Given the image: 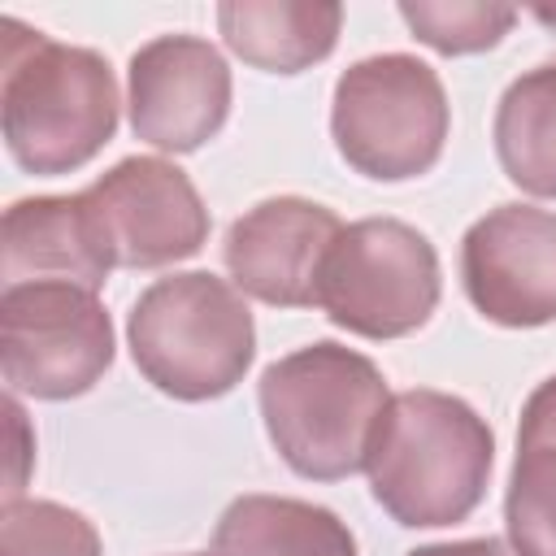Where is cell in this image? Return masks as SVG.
<instances>
[{"label": "cell", "mask_w": 556, "mask_h": 556, "mask_svg": "<svg viewBox=\"0 0 556 556\" xmlns=\"http://www.w3.org/2000/svg\"><path fill=\"white\" fill-rule=\"evenodd\" d=\"M517 443H556V374L543 378L530 391V400L521 404Z\"/></svg>", "instance_id": "19"}, {"label": "cell", "mask_w": 556, "mask_h": 556, "mask_svg": "<svg viewBox=\"0 0 556 556\" xmlns=\"http://www.w3.org/2000/svg\"><path fill=\"white\" fill-rule=\"evenodd\" d=\"M495 156L521 191L556 200V61L526 70L495 104Z\"/></svg>", "instance_id": "15"}, {"label": "cell", "mask_w": 556, "mask_h": 556, "mask_svg": "<svg viewBox=\"0 0 556 556\" xmlns=\"http://www.w3.org/2000/svg\"><path fill=\"white\" fill-rule=\"evenodd\" d=\"M0 556H100V530L56 500H17L0 517Z\"/></svg>", "instance_id": "18"}, {"label": "cell", "mask_w": 556, "mask_h": 556, "mask_svg": "<svg viewBox=\"0 0 556 556\" xmlns=\"http://www.w3.org/2000/svg\"><path fill=\"white\" fill-rule=\"evenodd\" d=\"M191 556H217V552H191Z\"/></svg>", "instance_id": "23"}, {"label": "cell", "mask_w": 556, "mask_h": 556, "mask_svg": "<svg viewBox=\"0 0 556 556\" xmlns=\"http://www.w3.org/2000/svg\"><path fill=\"white\" fill-rule=\"evenodd\" d=\"M439 291V252L417 226L361 217L343 226L321 265L317 308L348 334L404 339L430 321Z\"/></svg>", "instance_id": "6"}, {"label": "cell", "mask_w": 556, "mask_h": 556, "mask_svg": "<svg viewBox=\"0 0 556 556\" xmlns=\"http://www.w3.org/2000/svg\"><path fill=\"white\" fill-rule=\"evenodd\" d=\"M343 235V222L304 195H274L235 217L222 243L230 282L274 308H313L321 265Z\"/></svg>", "instance_id": "11"}, {"label": "cell", "mask_w": 556, "mask_h": 556, "mask_svg": "<svg viewBox=\"0 0 556 556\" xmlns=\"http://www.w3.org/2000/svg\"><path fill=\"white\" fill-rule=\"evenodd\" d=\"M495 465L491 426L447 391L413 387L391 395L369 443V491L391 521L413 530L465 521Z\"/></svg>", "instance_id": "2"}, {"label": "cell", "mask_w": 556, "mask_h": 556, "mask_svg": "<svg viewBox=\"0 0 556 556\" xmlns=\"http://www.w3.org/2000/svg\"><path fill=\"white\" fill-rule=\"evenodd\" d=\"M113 365V321L96 291L17 282L0 295V374L13 395L74 400Z\"/></svg>", "instance_id": "7"}, {"label": "cell", "mask_w": 556, "mask_h": 556, "mask_svg": "<svg viewBox=\"0 0 556 556\" xmlns=\"http://www.w3.org/2000/svg\"><path fill=\"white\" fill-rule=\"evenodd\" d=\"M117 83L96 48L56 43L4 17L0 126L4 148L26 174H74L117 130Z\"/></svg>", "instance_id": "1"}, {"label": "cell", "mask_w": 556, "mask_h": 556, "mask_svg": "<svg viewBox=\"0 0 556 556\" xmlns=\"http://www.w3.org/2000/svg\"><path fill=\"white\" fill-rule=\"evenodd\" d=\"M87 200L117 269H161L195 256L208 239V208L195 182L161 156L117 161L87 187Z\"/></svg>", "instance_id": "8"}, {"label": "cell", "mask_w": 556, "mask_h": 556, "mask_svg": "<svg viewBox=\"0 0 556 556\" xmlns=\"http://www.w3.org/2000/svg\"><path fill=\"white\" fill-rule=\"evenodd\" d=\"M135 369L174 400L200 404L235 391L256 356L252 308L208 269L156 278L126 317Z\"/></svg>", "instance_id": "4"}, {"label": "cell", "mask_w": 556, "mask_h": 556, "mask_svg": "<svg viewBox=\"0 0 556 556\" xmlns=\"http://www.w3.org/2000/svg\"><path fill=\"white\" fill-rule=\"evenodd\" d=\"M400 17L413 30V39H421L426 48H434L443 56H469V52L495 48L513 30L517 9L513 4H482V0H452V4L404 0Z\"/></svg>", "instance_id": "17"}, {"label": "cell", "mask_w": 556, "mask_h": 556, "mask_svg": "<svg viewBox=\"0 0 556 556\" xmlns=\"http://www.w3.org/2000/svg\"><path fill=\"white\" fill-rule=\"evenodd\" d=\"M404 556H517L504 539H452V543H426V547H413Z\"/></svg>", "instance_id": "21"}, {"label": "cell", "mask_w": 556, "mask_h": 556, "mask_svg": "<svg viewBox=\"0 0 556 556\" xmlns=\"http://www.w3.org/2000/svg\"><path fill=\"white\" fill-rule=\"evenodd\" d=\"M135 139L161 152L204 148L230 113V65L200 35H156L126 70Z\"/></svg>", "instance_id": "10"}, {"label": "cell", "mask_w": 556, "mask_h": 556, "mask_svg": "<svg viewBox=\"0 0 556 556\" xmlns=\"http://www.w3.org/2000/svg\"><path fill=\"white\" fill-rule=\"evenodd\" d=\"M4 417H9V426H13V434H17V447H13V473H9V486H4V504H17L22 491H26L30 443H26V413H22V404H17L13 395H9V404H4Z\"/></svg>", "instance_id": "20"}, {"label": "cell", "mask_w": 556, "mask_h": 556, "mask_svg": "<svg viewBox=\"0 0 556 556\" xmlns=\"http://www.w3.org/2000/svg\"><path fill=\"white\" fill-rule=\"evenodd\" d=\"M447 130L452 109L443 78L408 52L365 56L334 83V148L356 174L374 182H404L434 169Z\"/></svg>", "instance_id": "5"}, {"label": "cell", "mask_w": 556, "mask_h": 556, "mask_svg": "<svg viewBox=\"0 0 556 556\" xmlns=\"http://www.w3.org/2000/svg\"><path fill=\"white\" fill-rule=\"evenodd\" d=\"M539 22H547V26H556V9H539Z\"/></svg>", "instance_id": "22"}, {"label": "cell", "mask_w": 556, "mask_h": 556, "mask_svg": "<svg viewBox=\"0 0 556 556\" xmlns=\"http://www.w3.org/2000/svg\"><path fill=\"white\" fill-rule=\"evenodd\" d=\"M113 252L87 191L30 195L4 208L0 226V274L17 282H74L100 291L113 274Z\"/></svg>", "instance_id": "12"}, {"label": "cell", "mask_w": 556, "mask_h": 556, "mask_svg": "<svg viewBox=\"0 0 556 556\" xmlns=\"http://www.w3.org/2000/svg\"><path fill=\"white\" fill-rule=\"evenodd\" d=\"M460 282L469 304L508 330L556 321V213L500 204L460 239Z\"/></svg>", "instance_id": "9"}, {"label": "cell", "mask_w": 556, "mask_h": 556, "mask_svg": "<svg viewBox=\"0 0 556 556\" xmlns=\"http://www.w3.org/2000/svg\"><path fill=\"white\" fill-rule=\"evenodd\" d=\"M504 530L517 556H556V443H517Z\"/></svg>", "instance_id": "16"}, {"label": "cell", "mask_w": 556, "mask_h": 556, "mask_svg": "<svg viewBox=\"0 0 556 556\" xmlns=\"http://www.w3.org/2000/svg\"><path fill=\"white\" fill-rule=\"evenodd\" d=\"M217 556H356L339 513L291 495H239L213 530Z\"/></svg>", "instance_id": "14"}, {"label": "cell", "mask_w": 556, "mask_h": 556, "mask_svg": "<svg viewBox=\"0 0 556 556\" xmlns=\"http://www.w3.org/2000/svg\"><path fill=\"white\" fill-rule=\"evenodd\" d=\"M343 4L330 0H226L217 30L226 48L252 70L300 74L326 61L339 43Z\"/></svg>", "instance_id": "13"}, {"label": "cell", "mask_w": 556, "mask_h": 556, "mask_svg": "<svg viewBox=\"0 0 556 556\" xmlns=\"http://www.w3.org/2000/svg\"><path fill=\"white\" fill-rule=\"evenodd\" d=\"M256 400L282 465L313 482H339L365 469L391 391L365 352L321 339L265 365Z\"/></svg>", "instance_id": "3"}]
</instances>
